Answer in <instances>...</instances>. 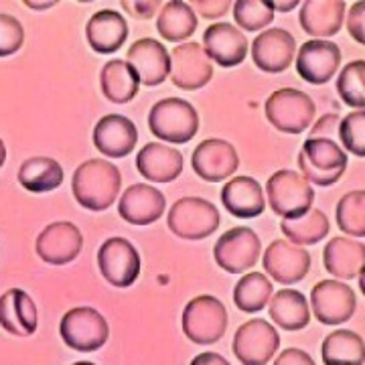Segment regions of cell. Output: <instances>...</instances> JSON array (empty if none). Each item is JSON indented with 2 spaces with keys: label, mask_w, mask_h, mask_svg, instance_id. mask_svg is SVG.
<instances>
[{
  "label": "cell",
  "mask_w": 365,
  "mask_h": 365,
  "mask_svg": "<svg viewBox=\"0 0 365 365\" xmlns=\"http://www.w3.org/2000/svg\"><path fill=\"white\" fill-rule=\"evenodd\" d=\"M189 6H195L199 13L203 14L205 19H220L223 14L227 13V9L232 6L227 0H195L193 4H189Z\"/></svg>",
  "instance_id": "7bdbcfd3"
},
{
  "label": "cell",
  "mask_w": 365,
  "mask_h": 365,
  "mask_svg": "<svg viewBox=\"0 0 365 365\" xmlns=\"http://www.w3.org/2000/svg\"><path fill=\"white\" fill-rule=\"evenodd\" d=\"M311 304L319 323L341 325L355 314L357 299L353 288L339 280H321L311 290Z\"/></svg>",
  "instance_id": "4fadbf2b"
},
{
  "label": "cell",
  "mask_w": 365,
  "mask_h": 365,
  "mask_svg": "<svg viewBox=\"0 0 365 365\" xmlns=\"http://www.w3.org/2000/svg\"><path fill=\"white\" fill-rule=\"evenodd\" d=\"M98 266L106 280L116 288H128L138 280L140 256L138 250L124 237H110L100 246Z\"/></svg>",
  "instance_id": "8fae6325"
},
{
  "label": "cell",
  "mask_w": 365,
  "mask_h": 365,
  "mask_svg": "<svg viewBox=\"0 0 365 365\" xmlns=\"http://www.w3.org/2000/svg\"><path fill=\"white\" fill-rule=\"evenodd\" d=\"M260 237L250 227H232L217 240L213 248V258L217 266L230 274L250 270L260 256Z\"/></svg>",
  "instance_id": "30bf717a"
},
{
  "label": "cell",
  "mask_w": 365,
  "mask_h": 365,
  "mask_svg": "<svg viewBox=\"0 0 365 365\" xmlns=\"http://www.w3.org/2000/svg\"><path fill=\"white\" fill-rule=\"evenodd\" d=\"M297 4H299V2H294V0H292V2H270L272 11H282V13H284V11H290V9H294Z\"/></svg>",
  "instance_id": "7dc6e473"
},
{
  "label": "cell",
  "mask_w": 365,
  "mask_h": 365,
  "mask_svg": "<svg viewBox=\"0 0 365 365\" xmlns=\"http://www.w3.org/2000/svg\"><path fill=\"white\" fill-rule=\"evenodd\" d=\"M222 203L232 215L240 220H252L264 213L266 199L260 182L252 177H235L222 189Z\"/></svg>",
  "instance_id": "484cf974"
},
{
  "label": "cell",
  "mask_w": 365,
  "mask_h": 365,
  "mask_svg": "<svg viewBox=\"0 0 365 365\" xmlns=\"http://www.w3.org/2000/svg\"><path fill=\"white\" fill-rule=\"evenodd\" d=\"M325 365H364V339L349 329H339L327 335L321 347Z\"/></svg>",
  "instance_id": "1f68e13d"
},
{
  "label": "cell",
  "mask_w": 365,
  "mask_h": 365,
  "mask_svg": "<svg viewBox=\"0 0 365 365\" xmlns=\"http://www.w3.org/2000/svg\"><path fill=\"white\" fill-rule=\"evenodd\" d=\"M272 282L262 272H248L234 288L235 307L244 313H258L272 299Z\"/></svg>",
  "instance_id": "e575fe53"
},
{
  "label": "cell",
  "mask_w": 365,
  "mask_h": 365,
  "mask_svg": "<svg viewBox=\"0 0 365 365\" xmlns=\"http://www.w3.org/2000/svg\"><path fill=\"white\" fill-rule=\"evenodd\" d=\"M25 43V29L13 14L0 13V57L14 55Z\"/></svg>",
  "instance_id": "ab89813d"
},
{
  "label": "cell",
  "mask_w": 365,
  "mask_h": 365,
  "mask_svg": "<svg viewBox=\"0 0 365 365\" xmlns=\"http://www.w3.org/2000/svg\"><path fill=\"white\" fill-rule=\"evenodd\" d=\"M191 365H230V361L215 351L199 353L195 359L191 361Z\"/></svg>",
  "instance_id": "bcb514c9"
},
{
  "label": "cell",
  "mask_w": 365,
  "mask_h": 365,
  "mask_svg": "<svg viewBox=\"0 0 365 365\" xmlns=\"http://www.w3.org/2000/svg\"><path fill=\"white\" fill-rule=\"evenodd\" d=\"M138 143V130L130 118L108 114L93 128V144L108 158L128 157Z\"/></svg>",
  "instance_id": "7402d4cb"
},
{
  "label": "cell",
  "mask_w": 365,
  "mask_h": 365,
  "mask_svg": "<svg viewBox=\"0 0 365 365\" xmlns=\"http://www.w3.org/2000/svg\"><path fill=\"white\" fill-rule=\"evenodd\" d=\"M81 248H83L81 232L71 222L49 223L37 235V244H35L37 256L53 266H63L73 262L79 256Z\"/></svg>",
  "instance_id": "5bb4252c"
},
{
  "label": "cell",
  "mask_w": 365,
  "mask_h": 365,
  "mask_svg": "<svg viewBox=\"0 0 365 365\" xmlns=\"http://www.w3.org/2000/svg\"><path fill=\"white\" fill-rule=\"evenodd\" d=\"M337 91L341 100L355 110H364L365 106V61L355 59L343 67L337 78Z\"/></svg>",
  "instance_id": "8d00e7d4"
},
{
  "label": "cell",
  "mask_w": 365,
  "mask_h": 365,
  "mask_svg": "<svg viewBox=\"0 0 365 365\" xmlns=\"http://www.w3.org/2000/svg\"><path fill=\"white\" fill-rule=\"evenodd\" d=\"M19 182L31 193H49L63 182V169L55 158L31 157L19 169Z\"/></svg>",
  "instance_id": "4dcf8cb0"
},
{
  "label": "cell",
  "mask_w": 365,
  "mask_h": 365,
  "mask_svg": "<svg viewBox=\"0 0 365 365\" xmlns=\"http://www.w3.org/2000/svg\"><path fill=\"white\" fill-rule=\"evenodd\" d=\"M266 191H268L270 207L282 220L300 217L313 207V187L297 170H276L266 182Z\"/></svg>",
  "instance_id": "5b68a950"
},
{
  "label": "cell",
  "mask_w": 365,
  "mask_h": 365,
  "mask_svg": "<svg viewBox=\"0 0 365 365\" xmlns=\"http://www.w3.org/2000/svg\"><path fill=\"white\" fill-rule=\"evenodd\" d=\"M337 225L351 237L365 235V191L357 189L341 197L337 203Z\"/></svg>",
  "instance_id": "d590c367"
},
{
  "label": "cell",
  "mask_w": 365,
  "mask_h": 365,
  "mask_svg": "<svg viewBox=\"0 0 365 365\" xmlns=\"http://www.w3.org/2000/svg\"><path fill=\"white\" fill-rule=\"evenodd\" d=\"M136 169L148 181L170 182L182 173V155L167 144L148 143L138 150Z\"/></svg>",
  "instance_id": "cb8c5ba5"
},
{
  "label": "cell",
  "mask_w": 365,
  "mask_h": 365,
  "mask_svg": "<svg viewBox=\"0 0 365 365\" xmlns=\"http://www.w3.org/2000/svg\"><path fill=\"white\" fill-rule=\"evenodd\" d=\"M148 128L163 143L185 144L195 138L199 114L182 98H165L150 108Z\"/></svg>",
  "instance_id": "7a4b0ae2"
},
{
  "label": "cell",
  "mask_w": 365,
  "mask_h": 365,
  "mask_svg": "<svg viewBox=\"0 0 365 365\" xmlns=\"http://www.w3.org/2000/svg\"><path fill=\"white\" fill-rule=\"evenodd\" d=\"M264 270L280 284H297L311 268V254L287 240H274L264 252Z\"/></svg>",
  "instance_id": "2e32d148"
},
{
  "label": "cell",
  "mask_w": 365,
  "mask_h": 365,
  "mask_svg": "<svg viewBox=\"0 0 365 365\" xmlns=\"http://www.w3.org/2000/svg\"><path fill=\"white\" fill-rule=\"evenodd\" d=\"M195 29L197 16L187 2L173 0V2H167L158 13L157 31L165 41L182 43L195 33Z\"/></svg>",
  "instance_id": "d6a6232c"
},
{
  "label": "cell",
  "mask_w": 365,
  "mask_h": 365,
  "mask_svg": "<svg viewBox=\"0 0 365 365\" xmlns=\"http://www.w3.org/2000/svg\"><path fill=\"white\" fill-rule=\"evenodd\" d=\"M323 262L327 272H331L341 280H351L364 272L365 246L349 237H333L325 246Z\"/></svg>",
  "instance_id": "83f0119b"
},
{
  "label": "cell",
  "mask_w": 365,
  "mask_h": 365,
  "mask_svg": "<svg viewBox=\"0 0 365 365\" xmlns=\"http://www.w3.org/2000/svg\"><path fill=\"white\" fill-rule=\"evenodd\" d=\"M59 335L73 351L91 353L102 349L110 339V327L104 314L91 307H78L63 314Z\"/></svg>",
  "instance_id": "52a82bcc"
},
{
  "label": "cell",
  "mask_w": 365,
  "mask_h": 365,
  "mask_svg": "<svg viewBox=\"0 0 365 365\" xmlns=\"http://www.w3.org/2000/svg\"><path fill=\"white\" fill-rule=\"evenodd\" d=\"M234 19L240 29L260 31L272 25L274 11L270 2L264 0H237L234 4Z\"/></svg>",
  "instance_id": "74e56055"
},
{
  "label": "cell",
  "mask_w": 365,
  "mask_h": 365,
  "mask_svg": "<svg viewBox=\"0 0 365 365\" xmlns=\"http://www.w3.org/2000/svg\"><path fill=\"white\" fill-rule=\"evenodd\" d=\"M341 66V49L325 39H311L300 45L297 55V71L304 81L323 86L337 73Z\"/></svg>",
  "instance_id": "e0dca14e"
},
{
  "label": "cell",
  "mask_w": 365,
  "mask_h": 365,
  "mask_svg": "<svg viewBox=\"0 0 365 365\" xmlns=\"http://www.w3.org/2000/svg\"><path fill=\"white\" fill-rule=\"evenodd\" d=\"M120 189V169L104 158H90L81 163L71 179V191L76 201L90 211H104L112 207Z\"/></svg>",
  "instance_id": "6da1fadb"
},
{
  "label": "cell",
  "mask_w": 365,
  "mask_h": 365,
  "mask_svg": "<svg viewBox=\"0 0 365 365\" xmlns=\"http://www.w3.org/2000/svg\"><path fill=\"white\" fill-rule=\"evenodd\" d=\"M126 63L144 86H160L169 78L170 57L167 47L155 39H138L126 53Z\"/></svg>",
  "instance_id": "44dd1931"
},
{
  "label": "cell",
  "mask_w": 365,
  "mask_h": 365,
  "mask_svg": "<svg viewBox=\"0 0 365 365\" xmlns=\"http://www.w3.org/2000/svg\"><path fill=\"white\" fill-rule=\"evenodd\" d=\"M165 207H167V199L157 187L138 182L122 193L118 203V213L124 222L132 225H150L160 220Z\"/></svg>",
  "instance_id": "ffe728a7"
},
{
  "label": "cell",
  "mask_w": 365,
  "mask_h": 365,
  "mask_svg": "<svg viewBox=\"0 0 365 365\" xmlns=\"http://www.w3.org/2000/svg\"><path fill=\"white\" fill-rule=\"evenodd\" d=\"M227 331V311L211 294H201L187 302L182 311V333L197 345H211Z\"/></svg>",
  "instance_id": "8992f818"
},
{
  "label": "cell",
  "mask_w": 365,
  "mask_h": 365,
  "mask_svg": "<svg viewBox=\"0 0 365 365\" xmlns=\"http://www.w3.org/2000/svg\"><path fill=\"white\" fill-rule=\"evenodd\" d=\"M126 11H130L132 16L136 19H153L158 9V2H124L122 4Z\"/></svg>",
  "instance_id": "f6af8a7d"
},
{
  "label": "cell",
  "mask_w": 365,
  "mask_h": 365,
  "mask_svg": "<svg viewBox=\"0 0 365 365\" xmlns=\"http://www.w3.org/2000/svg\"><path fill=\"white\" fill-rule=\"evenodd\" d=\"M300 175L317 187H331L345 175L347 155L335 140L307 138L299 153Z\"/></svg>",
  "instance_id": "3957f363"
},
{
  "label": "cell",
  "mask_w": 365,
  "mask_h": 365,
  "mask_svg": "<svg viewBox=\"0 0 365 365\" xmlns=\"http://www.w3.org/2000/svg\"><path fill=\"white\" fill-rule=\"evenodd\" d=\"M203 51L209 61H215L222 67L240 66L248 55L246 35L230 23H215L203 33Z\"/></svg>",
  "instance_id": "d6986e66"
},
{
  "label": "cell",
  "mask_w": 365,
  "mask_h": 365,
  "mask_svg": "<svg viewBox=\"0 0 365 365\" xmlns=\"http://www.w3.org/2000/svg\"><path fill=\"white\" fill-rule=\"evenodd\" d=\"M191 165L203 181L220 182L235 175L240 167V155L232 143L222 138H207L193 150Z\"/></svg>",
  "instance_id": "9a60e30c"
},
{
  "label": "cell",
  "mask_w": 365,
  "mask_h": 365,
  "mask_svg": "<svg viewBox=\"0 0 365 365\" xmlns=\"http://www.w3.org/2000/svg\"><path fill=\"white\" fill-rule=\"evenodd\" d=\"M337 136L345 146V150H349L355 157H364L365 155V112L364 110H355L349 116H345L339 122Z\"/></svg>",
  "instance_id": "f35d334b"
},
{
  "label": "cell",
  "mask_w": 365,
  "mask_h": 365,
  "mask_svg": "<svg viewBox=\"0 0 365 365\" xmlns=\"http://www.w3.org/2000/svg\"><path fill=\"white\" fill-rule=\"evenodd\" d=\"M274 365H317V364H314V359L307 351L297 349V347H288V349H284V351L276 357Z\"/></svg>",
  "instance_id": "ee69618b"
},
{
  "label": "cell",
  "mask_w": 365,
  "mask_h": 365,
  "mask_svg": "<svg viewBox=\"0 0 365 365\" xmlns=\"http://www.w3.org/2000/svg\"><path fill=\"white\" fill-rule=\"evenodd\" d=\"M73 365H96V364H91V361H78V364H73Z\"/></svg>",
  "instance_id": "f907efd6"
},
{
  "label": "cell",
  "mask_w": 365,
  "mask_h": 365,
  "mask_svg": "<svg viewBox=\"0 0 365 365\" xmlns=\"http://www.w3.org/2000/svg\"><path fill=\"white\" fill-rule=\"evenodd\" d=\"M270 319L284 331H300L309 325L311 311L304 294L294 288H282L270 300Z\"/></svg>",
  "instance_id": "f1b7e54d"
},
{
  "label": "cell",
  "mask_w": 365,
  "mask_h": 365,
  "mask_svg": "<svg viewBox=\"0 0 365 365\" xmlns=\"http://www.w3.org/2000/svg\"><path fill=\"white\" fill-rule=\"evenodd\" d=\"M280 347V335L268 321L252 319L235 331L232 349L244 365H266Z\"/></svg>",
  "instance_id": "9c48e42d"
},
{
  "label": "cell",
  "mask_w": 365,
  "mask_h": 365,
  "mask_svg": "<svg viewBox=\"0 0 365 365\" xmlns=\"http://www.w3.org/2000/svg\"><path fill=\"white\" fill-rule=\"evenodd\" d=\"M39 313L35 300L21 288H11L0 297V327L14 337H31L37 331Z\"/></svg>",
  "instance_id": "603a6c76"
},
{
  "label": "cell",
  "mask_w": 365,
  "mask_h": 365,
  "mask_svg": "<svg viewBox=\"0 0 365 365\" xmlns=\"http://www.w3.org/2000/svg\"><path fill=\"white\" fill-rule=\"evenodd\" d=\"M222 223L220 209L203 197H182L173 203L167 217V225L181 240L197 242L205 240Z\"/></svg>",
  "instance_id": "277c9868"
},
{
  "label": "cell",
  "mask_w": 365,
  "mask_h": 365,
  "mask_svg": "<svg viewBox=\"0 0 365 365\" xmlns=\"http://www.w3.org/2000/svg\"><path fill=\"white\" fill-rule=\"evenodd\" d=\"M365 4L364 2H355L351 9H349V19H347V29H349V35L353 39L357 41L359 45L365 43Z\"/></svg>",
  "instance_id": "60d3db41"
},
{
  "label": "cell",
  "mask_w": 365,
  "mask_h": 365,
  "mask_svg": "<svg viewBox=\"0 0 365 365\" xmlns=\"http://www.w3.org/2000/svg\"><path fill=\"white\" fill-rule=\"evenodd\" d=\"M86 39L96 53H116L128 39V23L116 11H98L86 25Z\"/></svg>",
  "instance_id": "4316f807"
},
{
  "label": "cell",
  "mask_w": 365,
  "mask_h": 365,
  "mask_svg": "<svg viewBox=\"0 0 365 365\" xmlns=\"http://www.w3.org/2000/svg\"><path fill=\"white\" fill-rule=\"evenodd\" d=\"M297 51L294 37L284 29H266L252 43V59L266 73H282L290 67Z\"/></svg>",
  "instance_id": "ac0fdd59"
},
{
  "label": "cell",
  "mask_w": 365,
  "mask_h": 365,
  "mask_svg": "<svg viewBox=\"0 0 365 365\" xmlns=\"http://www.w3.org/2000/svg\"><path fill=\"white\" fill-rule=\"evenodd\" d=\"M264 112L276 130L287 132V134H300L313 122L314 102L304 91L282 88V90L274 91L266 100Z\"/></svg>",
  "instance_id": "ba28073f"
},
{
  "label": "cell",
  "mask_w": 365,
  "mask_h": 365,
  "mask_svg": "<svg viewBox=\"0 0 365 365\" xmlns=\"http://www.w3.org/2000/svg\"><path fill=\"white\" fill-rule=\"evenodd\" d=\"M339 114H325V116L317 122V126L311 130L309 138H327V140H333V136L337 134V128H339Z\"/></svg>",
  "instance_id": "b9f144b4"
},
{
  "label": "cell",
  "mask_w": 365,
  "mask_h": 365,
  "mask_svg": "<svg viewBox=\"0 0 365 365\" xmlns=\"http://www.w3.org/2000/svg\"><path fill=\"white\" fill-rule=\"evenodd\" d=\"M100 86H102V91L110 102L128 104L136 98L140 81H138V76L134 73V69L126 61L112 59L102 67Z\"/></svg>",
  "instance_id": "f546056e"
},
{
  "label": "cell",
  "mask_w": 365,
  "mask_h": 365,
  "mask_svg": "<svg viewBox=\"0 0 365 365\" xmlns=\"http://www.w3.org/2000/svg\"><path fill=\"white\" fill-rule=\"evenodd\" d=\"M26 6L31 9H47V6H53V2H26Z\"/></svg>",
  "instance_id": "c3c4849f"
},
{
  "label": "cell",
  "mask_w": 365,
  "mask_h": 365,
  "mask_svg": "<svg viewBox=\"0 0 365 365\" xmlns=\"http://www.w3.org/2000/svg\"><path fill=\"white\" fill-rule=\"evenodd\" d=\"M329 217L321 209L311 207L304 215L294 217V220H282L280 230L287 235V242L292 246H314L321 240H325L329 234Z\"/></svg>",
  "instance_id": "836d02e7"
},
{
  "label": "cell",
  "mask_w": 365,
  "mask_h": 365,
  "mask_svg": "<svg viewBox=\"0 0 365 365\" xmlns=\"http://www.w3.org/2000/svg\"><path fill=\"white\" fill-rule=\"evenodd\" d=\"M4 160H6V146H4L2 138H0V169H2V165H4Z\"/></svg>",
  "instance_id": "681fc988"
},
{
  "label": "cell",
  "mask_w": 365,
  "mask_h": 365,
  "mask_svg": "<svg viewBox=\"0 0 365 365\" xmlns=\"http://www.w3.org/2000/svg\"><path fill=\"white\" fill-rule=\"evenodd\" d=\"M343 16H345L343 0H307L300 6L299 21L307 35L321 39L339 33Z\"/></svg>",
  "instance_id": "d4e9b609"
},
{
  "label": "cell",
  "mask_w": 365,
  "mask_h": 365,
  "mask_svg": "<svg viewBox=\"0 0 365 365\" xmlns=\"http://www.w3.org/2000/svg\"><path fill=\"white\" fill-rule=\"evenodd\" d=\"M170 57V81L185 91L201 90L213 78V66L199 43L177 45Z\"/></svg>",
  "instance_id": "7c38bea8"
}]
</instances>
